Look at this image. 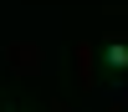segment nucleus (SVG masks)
I'll return each instance as SVG.
<instances>
[{
  "label": "nucleus",
  "mask_w": 128,
  "mask_h": 112,
  "mask_svg": "<svg viewBox=\"0 0 128 112\" xmlns=\"http://www.w3.org/2000/svg\"><path fill=\"white\" fill-rule=\"evenodd\" d=\"M102 66L108 71H128V41H108L102 46Z\"/></svg>",
  "instance_id": "1"
}]
</instances>
